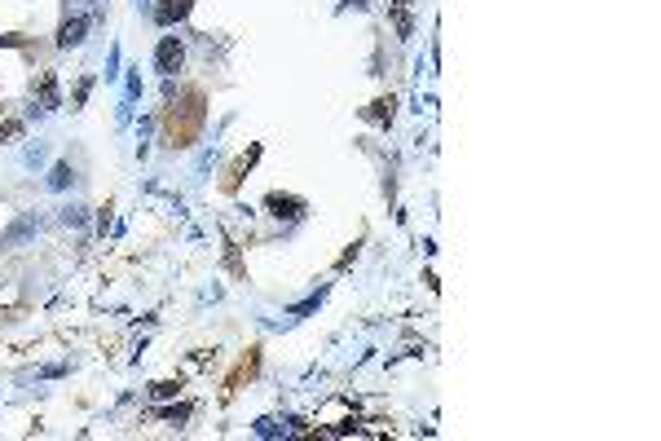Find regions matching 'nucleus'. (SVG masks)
<instances>
[{
	"label": "nucleus",
	"instance_id": "1",
	"mask_svg": "<svg viewBox=\"0 0 661 441\" xmlns=\"http://www.w3.org/2000/svg\"><path fill=\"white\" fill-rule=\"evenodd\" d=\"M203 120H207V97L190 89L181 102H168V110H163V141L177 146V151H186V146H194V137L203 133Z\"/></svg>",
	"mask_w": 661,
	"mask_h": 441
},
{
	"label": "nucleus",
	"instance_id": "14",
	"mask_svg": "<svg viewBox=\"0 0 661 441\" xmlns=\"http://www.w3.org/2000/svg\"><path fill=\"white\" fill-rule=\"evenodd\" d=\"M177 388H181V380H159L150 393H155V397H177Z\"/></svg>",
	"mask_w": 661,
	"mask_h": 441
},
{
	"label": "nucleus",
	"instance_id": "12",
	"mask_svg": "<svg viewBox=\"0 0 661 441\" xmlns=\"http://www.w3.org/2000/svg\"><path fill=\"white\" fill-rule=\"evenodd\" d=\"M190 411H194V406L186 402V406H172V411H155V415H163V419H172V423H186V419H190Z\"/></svg>",
	"mask_w": 661,
	"mask_h": 441
},
{
	"label": "nucleus",
	"instance_id": "2",
	"mask_svg": "<svg viewBox=\"0 0 661 441\" xmlns=\"http://www.w3.org/2000/svg\"><path fill=\"white\" fill-rule=\"evenodd\" d=\"M181 67H186V44H181L177 36H163L159 49H155V71H159L163 79H172Z\"/></svg>",
	"mask_w": 661,
	"mask_h": 441
},
{
	"label": "nucleus",
	"instance_id": "4",
	"mask_svg": "<svg viewBox=\"0 0 661 441\" xmlns=\"http://www.w3.org/2000/svg\"><path fill=\"white\" fill-rule=\"evenodd\" d=\"M36 230H40V217H36V212H27V217H18V221H13L5 234H0V252H13L23 238H31Z\"/></svg>",
	"mask_w": 661,
	"mask_h": 441
},
{
	"label": "nucleus",
	"instance_id": "6",
	"mask_svg": "<svg viewBox=\"0 0 661 441\" xmlns=\"http://www.w3.org/2000/svg\"><path fill=\"white\" fill-rule=\"evenodd\" d=\"M84 31H89V18H66L58 27V49H75L84 44Z\"/></svg>",
	"mask_w": 661,
	"mask_h": 441
},
{
	"label": "nucleus",
	"instance_id": "5",
	"mask_svg": "<svg viewBox=\"0 0 661 441\" xmlns=\"http://www.w3.org/2000/svg\"><path fill=\"white\" fill-rule=\"evenodd\" d=\"M190 9H194V0H159L155 5V23L159 27H177V23L190 18Z\"/></svg>",
	"mask_w": 661,
	"mask_h": 441
},
{
	"label": "nucleus",
	"instance_id": "9",
	"mask_svg": "<svg viewBox=\"0 0 661 441\" xmlns=\"http://www.w3.org/2000/svg\"><path fill=\"white\" fill-rule=\"evenodd\" d=\"M71 181H75L71 163H53V168H49V181H44V186H49V190H66Z\"/></svg>",
	"mask_w": 661,
	"mask_h": 441
},
{
	"label": "nucleus",
	"instance_id": "13",
	"mask_svg": "<svg viewBox=\"0 0 661 441\" xmlns=\"http://www.w3.org/2000/svg\"><path fill=\"white\" fill-rule=\"evenodd\" d=\"M9 137H23V120H5L0 124V146H5Z\"/></svg>",
	"mask_w": 661,
	"mask_h": 441
},
{
	"label": "nucleus",
	"instance_id": "10",
	"mask_svg": "<svg viewBox=\"0 0 661 441\" xmlns=\"http://www.w3.org/2000/svg\"><path fill=\"white\" fill-rule=\"evenodd\" d=\"M256 155H260V146H252V151H247V155H243V159L234 163V168H229V177H225V190H234V186H238V177H243V172H247V168H252V163H256Z\"/></svg>",
	"mask_w": 661,
	"mask_h": 441
},
{
	"label": "nucleus",
	"instance_id": "11",
	"mask_svg": "<svg viewBox=\"0 0 661 441\" xmlns=\"http://www.w3.org/2000/svg\"><path fill=\"white\" fill-rule=\"evenodd\" d=\"M392 97H379V102H371L366 110H361V120H392Z\"/></svg>",
	"mask_w": 661,
	"mask_h": 441
},
{
	"label": "nucleus",
	"instance_id": "8",
	"mask_svg": "<svg viewBox=\"0 0 661 441\" xmlns=\"http://www.w3.org/2000/svg\"><path fill=\"white\" fill-rule=\"evenodd\" d=\"M36 97H40V110H58V106H62V102H58V79H53V71H44V75H40Z\"/></svg>",
	"mask_w": 661,
	"mask_h": 441
},
{
	"label": "nucleus",
	"instance_id": "16",
	"mask_svg": "<svg viewBox=\"0 0 661 441\" xmlns=\"http://www.w3.org/2000/svg\"><path fill=\"white\" fill-rule=\"evenodd\" d=\"M62 221H66V225H79V221H84V207H66Z\"/></svg>",
	"mask_w": 661,
	"mask_h": 441
},
{
	"label": "nucleus",
	"instance_id": "15",
	"mask_svg": "<svg viewBox=\"0 0 661 441\" xmlns=\"http://www.w3.org/2000/svg\"><path fill=\"white\" fill-rule=\"evenodd\" d=\"M89 89H93V75H84V79H79V84H75V97H71V106H84Z\"/></svg>",
	"mask_w": 661,
	"mask_h": 441
},
{
	"label": "nucleus",
	"instance_id": "7",
	"mask_svg": "<svg viewBox=\"0 0 661 441\" xmlns=\"http://www.w3.org/2000/svg\"><path fill=\"white\" fill-rule=\"evenodd\" d=\"M388 18H392V27H397V40H410V36H415V18H410L406 0H397V5H388Z\"/></svg>",
	"mask_w": 661,
	"mask_h": 441
},
{
	"label": "nucleus",
	"instance_id": "17",
	"mask_svg": "<svg viewBox=\"0 0 661 441\" xmlns=\"http://www.w3.org/2000/svg\"><path fill=\"white\" fill-rule=\"evenodd\" d=\"M256 433H260V437H274L278 428H274V419H256Z\"/></svg>",
	"mask_w": 661,
	"mask_h": 441
},
{
	"label": "nucleus",
	"instance_id": "18",
	"mask_svg": "<svg viewBox=\"0 0 661 441\" xmlns=\"http://www.w3.org/2000/svg\"><path fill=\"white\" fill-rule=\"evenodd\" d=\"M349 5H353V9H366V0H349Z\"/></svg>",
	"mask_w": 661,
	"mask_h": 441
},
{
	"label": "nucleus",
	"instance_id": "3",
	"mask_svg": "<svg viewBox=\"0 0 661 441\" xmlns=\"http://www.w3.org/2000/svg\"><path fill=\"white\" fill-rule=\"evenodd\" d=\"M264 207H269L278 221H300L304 212H309V203L300 199V194H283V190H274L269 199H264Z\"/></svg>",
	"mask_w": 661,
	"mask_h": 441
}]
</instances>
